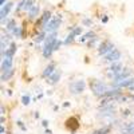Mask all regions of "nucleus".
<instances>
[{"label":"nucleus","instance_id":"obj_28","mask_svg":"<svg viewBox=\"0 0 134 134\" xmlns=\"http://www.w3.org/2000/svg\"><path fill=\"white\" fill-rule=\"evenodd\" d=\"M83 24L90 26V24H91V20H90V19H85V20H83Z\"/></svg>","mask_w":134,"mask_h":134},{"label":"nucleus","instance_id":"obj_4","mask_svg":"<svg viewBox=\"0 0 134 134\" xmlns=\"http://www.w3.org/2000/svg\"><path fill=\"white\" fill-rule=\"evenodd\" d=\"M114 50V46H113V43L109 42V40H105L99 44V48H98V54L99 55H103V57H106V55L110 52V51H113Z\"/></svg>","mask_w":134,"mask_h":134},{"label":"nucleus","instance_id":"obj_27","mask_svg":"<svg viewBox=\"0 0 134 134\" xmlns=\"http://www.w3.org/2000/svg\"><path fill=\"white\" fill-rule=\"evenodd\" d=\"M97 39H98L97 36H95V38H93V39H91L90 42H88V46H90V47H93L94 44H95V42H97Z\"/></svg>","mask_w":134,"mask_h":134},{"label":"nucleus","instance_id":"obj_23","mask_svg":"<svg viewBox=\"0 0 134 134\" xmlns=\"http://www.w3.org/2000/svg\"><path fill=\"white\" fill-rule=\"evenodd\" d=\"M74 38H75V35H74L72 32H70V35L67 36V39H66L63 43H64V44H70V43H72V42H74Z\"/></svg>","mask_w":134,"mask_h":134},{"label":"nucleus","instance_id":"obj_3","mask_svg":"<svg viewBox=\"0 0 134 134\" xmlns=\"http://www.w3.org/2000/svg\"><path fill=\"white\" fill-rule=\"evenodd\" d=\"M85 88H86V83H85V81H82V79H79V81H74V82L70 83V86H69L70 93L74 94V95H78V94L83 93V91H85Z\"/></svg>","mask_w":134,"mask_h":134},{"label":"nucleus","instance_id":"obj_20","mask_svg":"<svg viewBox=\"0 0 134 134\" xmlns=\"http://www.w3.org/2000/svg\"><path fill=\"white\" fill-rule=\"evenodd\" d=\"M109 133H110V127L109 126H105L102 129H98V130L93 131L91 134H109Z\"/></svg>","mask_w":134,"mask_h":134},{"label":"nucleus","instance_id":"obj_9","mask_svg":"<svg viewBox=\"0 0 134 134\" xmlns=\"http://www.w3.org/2000/svg\"><path fill=\"white\" fill-rule=\"evenodd\" d=\"M8 70H12V58L4 57L2 60V72L8 71Z\"/></svg>","mask_w":134,"mask_h":134},{"label":"nucleus","instance_id":"obj_21","mask_svg":"<svg viewBox=\"0 0 134 134\" xmlns=\"http://www.w3.org/2000/svg\"><path fill=\"white\" fill-rule=\"evenodd\" d=\"M5 27L9 30V31H14L18 26L15 24V20L14 19H11V20H7V24H5Z\"/></svg>","mask_w":134,"mask_h":134},{"label":"nucleus","instance_id":"obj_10","mask_svg":"<svg viewBox=\"0 0 134 134\" xmlns=\"http://www.w3.org/2000/svg\"><path fill=\"white\" fill-rule=\"evenodd\" d=\"M60 75H62L60 70H57L50 78H47V82H48L50 85H57V83L59 82V79H60Z\"/></svg>","mask_w":134,"mask_h":134},{"label":"nucleus","instance_id":"obj_19","mask_svg":"<svg viewBox=\"0 0 134 134\" xmlns=\"http://www.w3.org/2000/svg\"><path fill=\"white\" fill-rule=\"evenodd\" d=\"M12 74H14V69L12 70H8V71H4V72H2V81L4 82V81H8L11 76H12Z\"/></svg>","mask_w":134,"mask_h":134},{"label":"nucleus","instance_id":"obj_33","mask_svg":"<svg viewBox=\"0 0 134 134\" xmlns=\"http://www.w3.org/2000/svg\"><path fill=\"white\" fill-rule=\"evenodd\" d=\"M46 134H52V131H51L50 129H47V130H46Z\"/></svg>","mask_w":134,"mask_h":134},{"label":"nucleus","instance_id":"obj_30","mask_svg":"<svg viewBox=\"0 0 134 134\" xmlns=\"http://www.w3.org/2000/svg\"><path fill=\"white\" fill-rule=\"evenodd\" d=\"M47 125H48V122L44 119V121H43V126H44V127H47Z\"/></svg>","mask_w":134,"mask_h":134},{"label":"nucleus","instance_id":"obj_8","mask_svg":"<svg viewBox=\"0 0 134 134\" xmlns=\"http://www.w3.org/2000/svg\"><path fill=\"white\" fill-rule=\"evenodd\" d=\"M66 126L67 129H70V131H76L78 129H79V121H78L75 117H70L69 119L66 121Z\"/></svg>","mask_w":134,"mask_h":134},{"label":"nucleus","instance_id":"obj_29","mask_svg":"<svg viewBox=\"0 0 134 134\" xmlns=\"http://www.w3.org/2000/svg\"><path fill=\"white\" fill-rule=\"evenodd\" d=\"M0 133H2V134H5V133H4V126H3V125L0 126Z\"/></svg>","mask_w":134,"mask_h":134},{"label":"nucleus","instance_id":"obj_34","mask_svg":"<svg viewBox=\"0 0 134 134\" xmlns=\"http://www.w3.org/2000/svg\"><path fill=\"white\" fill-rule=\"evenodd\" d=\"M0 3H2V7H3V5H5V4H4V3H5V0H0Z\"/></svg>","mask_w":134,"mask_h":134},{"label":"nucleus","instance_id":"obj_12","mask_svg":"<svg viewBox=\"0 0 134 134\" xmlns=\"http://www.w3.org/2000/svg\"><path fill=\"white\" fill-rule=\"evenodd\" d=\"M14 7V3H7L5 5L2 7V11H0V16H2V20H4V18H7V15L9 14L11 8Z\"/></svg>","mask_w":134,"mask_h":134},{"label":"nucleus","instance_id":"obj_14","mask_svg":"<svg viewBox=\"0 0 134 134\" xmlns=\"http://www.w3.org/2000/svg\"><path fill=\"white\" fill-rule=\"evenodd\" d=\"M15 52H16V44L12 42V43L9 44V47L7 48V51H5V54H4V57H8V58H14ZM4 57H3V58H4Z\"/></svg>","mask_w":134,"mask_h":134},{"label":"nucleus","instance_id":"obj_2","mask_svg":"<svg viewBox=\"0 0 134 134\" xmlns=\"http://www.w3.org/2000/svg\"><path fill=\"white\" fill-rule=\"evenodd\" d=\"M60 23H62V15H55V16H52V19L50 20V23L46 26V28H44L43 31H46L48 34H54L59 28Z\"/></svg>","mask_w":134,"mask_h":134},{"label":"nucleus","instance_id":"obj_6","mask_svg":"<svg viewBox=\"0 0 134 134\" xmlns=\"http://www.w3.org/2000/svg\"><path fill=\"white\" fill-rule=\"evenodd\" d=\"M121 59V52L117 50V48H114L113 51H110L106 57H105V62H110V63H115V62H118Z\"/></svg>","mask_w":134,"mask_h":134},{"label":"nucleus","instance_id":"obj_31","mask_svg":"<svg viewBox=\"0 0 134 134\" xmlns=\"http://www.w3.org/2000/svg\"><path fill=\"white\" fill-rule=\"evenodd\" d=\"M102 21H103V23H106V21H107V16H106V15L102 18Z\"/></svg>","mask_w":134,"mask_h":134},{"label":"nucleus","instance_id":"obj_5","mask_svg":"<svg viewBox=\"0 0 134 134\" xmlns=\"http://www.w3.org/2000/svg\"><path fill=\"white\" fill-rule=\"evenodd\" d=\"M32 7H34L32 0H20L18 7H16V12H20V11H27V12H30V9Z\"/></svg>","mask_w":134,"mask_h":134},{"label":"nucleus","instance_id":"obj_11","mask_svg":"<svg viewBox=\"0 0 134 134\" xmlns=\"http://www.w3.org/2000/svg\"><path fill=\"white\" fill-rule=\"evenodd\" d=\"M55 71H57V70H55V63H50V64L46 67V69H44L42 76H43V78H50Z\"/></svg>","mask_w":134,"mask_h":134},{"label":"nucleus","instance_id":"obj_26","mask_svg":"<svg viewBox=\"0 0 134 134\" xmlns=\"http://www.w3.org/2000/svg\"><path fill=\"white\" fill-rule=\"evenodd\" d=\"M21 102H23V105H28L30 103V97L28 95H24L23 98H21Z\"/></svg>","mask_w":134,"mask_h":134},{"label":"nucleus","instance_id":"obj_22","mask_svg":"<svg viewBox=\"0 0 134 134\" xmlns=\"http://www.w3.org/2000/svg\"><path fill=\"white\" fill-rule=\"evenodd\" d=\"M12 34H14L16 38H23V28H21V27H16L12 31Z\"/></svg>","mask_w":134,"mask_h":134},{"label":"nucleus","instance_id":"obj_18","mask_svg":"<svg viewBox=\"0 0 134 134\" xmlns=\"http://www.w3.org/2000/svg\"><path fill=\"white\" fill-rule=\"evenodd\" d=\"M46 34H47L46 31H43V30H42V31L38 34V35H36L35 42H36V43H40V42H43V40H46Z\"/></svg>","mask_w":134,"mask_h":134},{"label":"nucleus","instance_id":"obj_24","mask_svg":"<svg viewBox=\"0 0 134 134\" xmlns=\"http://www.w3.org/2000/svg\"><path fill=\"white\" fill-rule=\"evenodd\" d=\"M70 30H71V32L74 34L75 36H76V35H81V32H82V27H75V28L71 27Z\"/></svg>","mask_w":134,"mask_h":134},{"label":"nucleus","instance_id":"obj_17","mask_svg":"<svg viewBox=\"0 0 134 134\" xmlns=\"http://www.w3.org/2000/svg\"><path fill=\"white\" fill-rule=\"evenodd\" d=\"M93 38H95V34H94L93 31H88L87 34H85L82 38H79V40H81V42H86V40H91Z\"/></svg>","mask_w":134,"mask_h":134},{"label":"nucleus","instance_id":"obj_32","mask_svg":"<svg viewBox=\"0 0 134 134\" xmlns=\"http://www.w3.org/2000/svg\"><path fill=\"white\" fill-rule=\"evenodd\" d=\"M129 90H130V91H134V83H133V85L129 87Z\"/></svg>","mask_w":134,"mask_h":134},{"label":"nucleus","instance_id":"obj_15","mask_svg":"<svg viewBox=\"0 0 134 134\" xmlns=\"http://www.w3.org/2000/svg\"><path fill=\"white\" fill-rule=\"evenodd\" d=\"M122 134H134V121L130 124H126V126L122 127Z\"/></svg>","mask_w":134,"mask_h":134},{"label":"nucleus","instance_id":"obj_16","mask_svg":"<svg viewBox=\"0 0 134 134\" xmlns=\"http://www.w3.org/2000/svg\"><path fill=\"white\" fill-rule=\"evenodd\" d=\"M38 15H39V5H34V7L30 9L28 16H30V19H35Z\"/></svg>","mask_w":134,"mask_h":134},{"label":"nucleus","instance_id":"obj_25","mask_svg":"<svg viewBox=\"0 0 134 134\" xmlns=\"http://www.w3.org/2000/svg\"><path fill=\"white\" fill-rule=\"evenodd\" d=\"M60 46H62V42H60V40H57V42H55V44H54V51L59 50V48H60Z\"/></svg>","mask_w":134,"mask_h":134},{"label":"nucleus","instance_id":"obj_1","mask_svg":"<svg viewBox=\"0 0 134 134\" xmlns=\"http://www.w3.org/2000/svg\"><path fill=\"white\" fill-rule=\"evenodd\" d=\"M90 88H91V91L95 97H106V94L109 91L107 86L105 83H102L100 81H97V79L90 82Z\"/></svg>","mask_w":134,"mask_h":134},{"label":"nucleus","instance_id":"obj_13","mask_svg":"<svg viewBox=\"0 0 134 134\" xmlns=\"http://www.w3.org/2000/svg\"><path fill=\"white\" fill-rule=\"evenodd\" d=\"M109 70L113 72L114 75H117V74H119L122 70H124V66H122L119 62H115V63H111V66H110Z\"/></svg>","mask_w":134,"mask_h":134},{"label":"nucleus","instance_id":"obj_7","mask_svg":"<svg viewBox=\"0 0 134 134\" xmlns=\"http://www.w3.org/2000/svg\"><path fill=\"white\" fill-rule=\"evenodd\" d=\"M130 74H131V70H129V69H124L119 74L114 75V85L119 83L121 81H126V79H129Z\"/></svg>","mask_w":134,"mask_h":134}]
</instances>
